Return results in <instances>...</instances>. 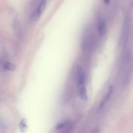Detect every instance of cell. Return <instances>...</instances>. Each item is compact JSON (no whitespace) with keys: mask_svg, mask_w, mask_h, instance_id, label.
<instances>
[{"mask_svg":"<svg viewBox=\"0 0 133 133\" xmlns=\"http://www.w3.org/2000/svg\"><path fill=\"white\" fill-rule=\"evenodd\" d=\"M46 6V1L45 0L42 1L39 4L36 9L32 13L30 17V20L32 22H36L40 18L41 14L44 10Z\"/></svg>","mask_w":133,"mask_h":133,"instance_id":"obj_1","label":"cell"},{"mask_svg":"<svg viewBox=\"0 0 133 133\" xmlns=\"http://www.w3.org/2000/svg\"><path fill=\"white\" fill-rule=\"evenodd\" d=\"M113 86L112 85H110L108 89V91H107L105 96L103 98L100 103L99 104V105L98 107V110H101L102 109V108L103 107V106L104 105V104H105V103L107 102V101L109 100V99L110 98V97L113 92Z\"/></svg>","mask_w":133,"mask_h":133,"instance_id":"obj_2","label":"cell"},{"mask_svg":"<svg viewBox=\"0 0 133 133\" xmlns=\"http://www.w3.org/2000/svg\"><path fill=\"white\" fill-rule=\"evenodd\" d=\"M77 79L79 86L85 85V76L80 66H78L77 70Z\"/></svg>","mask_w":133,"mask_h":133,"instance_id":"obj_3","label":"cell"},{"mask_svg":"<svg viewBox=\"0 0 133 133\" xmlns=\"http://www.w3.org/2000/svg\"><path fill=\"white\" fill-rule=\"evenodd\" d=\"M106 32L105 22L103 20H101L98 24V32L100 36L104 35Z\"/></svg>","mask_w":133,"mask_h":133,"instance_id":"obj_4","label":"cell"},{"mask_svg":"<svg viewBox=\"0 0 133 133\" xmlns=\"http://www.w3.org/2000/svg\"><path fill=\"white\" fill-rule=\"evenodd\" d=\"M79 94L80 97L83 100H86L87 99V90H86V88L85 86V85L80 86Z\"/></svg>","mask_w":133,"mask_h":133,"instance_id":"obj_5","label":"cell"},{"mask_svg":"<svg viewBox=\"0 0 133 133\" xmlns=\"http://www.w3.org/2000/svg\"><path fill=\"white\" fill-rule=\"evenodd\" d=\"M3 70H4L5 71H13L15 70L16 67L11 63H10V62H6L4 63V64H3Z\"/></svg>","mask_w":133,"mask_h":133,"instance_id":"obj_6","label":"cell"},{"mask_svg":"<svg viewBox=\"0 0 133 133\" xmlns=\"http://www.w3.org/2000/svg\"><path fill=\"white\" fill-rule=\"evenodd\" d=\"M19 128H20V130L22 132H24L26 131V130L28 128V126H27V124H26V121L25 119H22L20 122Z\"/></svg>","mask_w":133,"mask_h":133,"instance_id":"obj_7","label":"cell"},{"mask_svg":"<svg viewBox=\"0 0 133 133\" xmlns=\"http://www.w3.org/2000/svg\"><path fill=\"white\" fill-rule=\"evenodd\" d=\"M64 124L63 123H60L57 125L56 128H57V129H60L62 128L63 127H64Z\"/></svg>","mask_w":133,"mask_h":133,"instance_id":"obj_8","label":"cell"},{"mask_svg":"<svg viewBox=\"0 0 133 133\" xmlns=\"http://www.w3.org/2000/svg\"><path fill=\"white\" fill-rule=\"evenodd\" d=\"M110 0H103V2L106 5H108L110 3Z\"/></svg>","mask_w":133,"mask_h":133,"instance_id":"obj_9","label":"cell"}]
</instances>
